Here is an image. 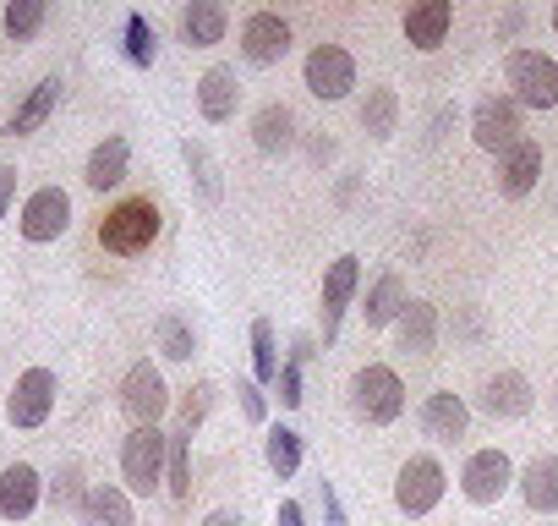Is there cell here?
<instances>
[{"mask_svg": "<svg viewBox=\"0 0 558 526\" xmlns=\"http://www.w3.org/2000/svg\"><path fill=\"white\" fill-rule=\"evenodd\" d=\"M433 346H438V308L433 302H405V313H400V351L427 357Z\"/></svg>", "mask_w": 558, "mask_h": 526, "instance_id": "obj_26", "label": "cell"}, {"mask_svg": "<svg viewBox=\"0 0 558 526\" xmlns=\"http://www.w3.org/2000/svg\"><path fill=\"white\" fill-rule=\"evenodd\" d=\"M405 280L400 275H378V286L367 291V330H384V324H400V313H405Z\"/></svg>", "mask_w": 558, "mask_h": 526, "instance_id": "obj_27", "label": "cell"}, {"mask_svg": "<svg viewBox=\"0 0 558 526\" xmlns=\"http://www.w3.org/2000/svg\"><path fill=\"white\" fill-rule=\"evenodd\" d=\"M165 406H170V395H165L159 368H154V362H132L126 379H121V411H126L137 428H154V422L165 417Z\"/></svg>", "mask_w": 558, "mask_h": 526, "instance_id": "obj_5", "label": "cell"}, {"mask_svg": "<svg viewBox=\"0 0 558 526\" xmlns=\"http://www.w3.org/2000/svg\"><path fill=\"white\" fill-rule=\"evenodd\" d=\"M536 176H542V143L520 138L509 154H498V192L504 198H525L536 187Z\"/></svg>", "mask_w": 558, "mask_h": 526, "instance_id": "obj_15", "label": "cell"}, {"mask_svg": "<svg viewBox=\"0 0 558 526\" xmlns=\"http://www.w3.org/2000/svg\"><path fill=\"white\" fill-rule=\"evenodd\" d=\"M504 77L514 88V105H531V110H553L558 105V61L553 56H542V50H509Z\"/></svg>", "mask_w": 558, "mask_h": 526, "instance_id": "obj_3", "label": "cell"}, {"mask_svg": "<svg viewBox=\"0 0 558 526\" xmlns=\"http://www.w3.org/2000/svg\"><path fill=\"white\" fill-rule=\"evenodd\" d=\"M553 34H558V7H553Z\"/></svg>", "mask_w": 558, "mask_h": 526, "instance_id": "obj_43", "label": "cell"}, {"mask_svg": "<svg viewBox=\"0 0 558 526\" xmlns=\"http://www.w3.org/2000/svg\"><path fill=\"white\" fill-rule=\"evenodd\" d=\"M45 28V0H12L7 7V34L12 39H34Z\"/></svg>", "mask_w": 558, "mask_h": 526, "instance_id": "obj_35", "label": "cell"}, {"mask_svg": "<svg viewBox=\"0 0 558 526\" xmlns=\"http://www.w3.org/2000/svg\"><path fill=\"white\" fill-rule=\"evenodd\" d=\"M279 401H286V406H302V401H307V395H302V362L279 368Z\"/></svg>", "mask_w": 558, "mask_h": 526, "instance_id": "obj_36", "label": "cell"}, {"mask_svg": "<svg viewBox=\"0 0 558 526\" xmlns=\"http://www.w3.org/2000/svg\"><path fill=\"white\" fill-rule=\"evenodd\" d=\"M34 504H39V471L28 461L0 471V515H7V521H28Z\"/></svg>", "mask_w": 558, "mask_h": 526, "instance_id": "obj_18", "label": "cell"}, {"mask_svg": "<svg viewBox=\"0 0 558 526\" xmlns=\"http://www.w3.org/2000/svg\"><path fill=\"white\" fill-rule=\"evenodd\" d=\"M50 493H56V504H83V488H77V466H66V471L56 477V488H50Z\"/></svg>", "mask_w": 558, "mask_h": 526, "instance_id": "obj_37", "label": "cell"}, {"mask_svg": "<svg viewBox=\"0 0 558 526\" xmlns=\"http://www.w3.org/2000/svg\"><path fill=\"white\" fill-rule=\"evenodd\" d=\"M83 521H88V526H137L132 499H126L116 482H99V488L83 493Z\"/></svg>", "mask_w": 558, "mask_h": 526, "instance_id": "obj_23", "label": "cell"}, {"mask_svg": "<svg viewBox=\"0 0 558 526\" xmlns=\"http://www.w3.org/2000/svg\"><path fill=\"white\" fill-rule=\"evenodd\" d=\"M208 406H214V384H192L186 401H181V417H175V433H170V439H192L197 422L208 417Z\"/></svg>", "mask_w": 558, "mask_h": 526, "instance_id": "obj_34", "label": "cell"}, {"mask_svg": "<svg viewBox=\"0 0 558 526\" xmlns=\"http://www.w3.org/2000/svg\"><path fill=\"white\" fill-rule=\"evenodd\" d=\"M235 395H241V411H246L252 422H263V395H257V384H235Z\"/></svg>", "mask_w": 558, "mask_h": 526, "instance_id": "obj_39", "label": "cell"}, {"mask_svg": "<svg viewBox=\"0 0 558 526\" xmlns=\"http://www.w3.org/2000/svg\"><path fill=\"white\" fill-rule=\"evenodd\" d=\"M61 88H66L61 77H45V83H39V88H34L23 105H17V116L7 121V138H28V132H39V127L56 116V105H61Z\"/></svg>", "mask_w": 558, "mask_h": 526, "instance_id": "obj_21", "label": "cell"}, {"mask_svg": "<svg viewBox=\"0 0 558 526\" xmlns=\"http://www.w3.org/2000/svg\"><path fill=\"white\" fill-rule=\"evenodd\" d=\"M12 198H17V170H12V165H0V219H7Z\"/></svg>", "mask_w": 558, "mask_h": 526, "instance_id": "obj_40", "label": "cell"}, {"mask_svg": "<svg viewBox=\"0 0 558 526\" xmlns=\"http://www.w3.org/2000/svg\"><path fill=\"white\" fill-rule=\"evenodd\" d=\"M165 455H170V439L159 428H132L126 444H121V477L132 493H154L159 477H165Z\"/></svg>", "mask_w": 558, "mask_h": 526, "instance_id": "obj_4", "label": "cell"}, {"mask_svg": "<svg viewBox=\"0 0 558 526\" xmlns=\"http://www.w3.org/2000/svg\"><path fill=\"white\" fill-rule=\"evenodd\" d=\"M66 225H72V198L61 187H39L23 203V236L28 241H56V236H66Z\"/></svg>", "mask_w": 558, "mask_h": 526, "instance_id": "obj_12", "label": "cell"}, {"mask_svg": "<svg viewBox=\"0 0 558 526\" xmlns=\"http://www.w3.org/2000/svg\"><path fill=\"white\" fill-rule=\"evenodd\" d=\"M154 236H159V208H154L148 198H121V203L99 219V247L116 252V258L148 252Z\"/></svg>", "mask_w": 558, "mask_h": 526, "instance_id": "obj_1", "label": "cell"}, {"mask_svg": "<svg viewBox=\"0 0 558 526\" xmlns=\"http://www.w3.org/2000/svg\"><path fill=\"white\" fill-rule=\"evenodd\" d=\"M203 526H241V515H235V510H214Z\"/></svg>", "mask_w": 558, "mask_h": 526, "instance_id": "obj_42", "label": "cell"}, {"mask_svg": "<svg viewBox=\"0 0 558 526\" xmlns=\"http://www.w3.org/2000/svg\"><path fill=\"white\" fill-rule=\"evenodd\" d=\"M531 401H536V395H531V379L514 373V368H509V373H493V379L482 384V411H487V417H525Z\"/></svg>", "mask_w": 558, "mask_h": 526, "instance_id": "obj_17", "label": "cell"}, {"mask_svg": "<svg viewBox=\"0 0 558 526\" xmlns=\"http://www.w3.org/2000/svg\"><path fill=\"white\" fill-rule=\"evenodd\" d=\"M471 138H476V148H487V154H509L525 132H520V105L514 99H482L476 105V116H471Z\"/></svg>", "mask_w": 558, "mask_h": 526, "instance_id": "obj_8", "label": "cell"}, {"mask_svg": "<svg viewBox=\"0 0 558 526\" xmlns=\"http://www.w3.org/2000/svg\"><path fill=\"white\" fill-rule=\"evenodd\" d=\"M225 28H230V17H225L219 0H192V7L181 12V39H186L192 50L219 45V39H225Z\"/></svg>", "mask_w": 558, "mask_h": 526, "instance_id": "obj_20", "label": "cell"}, {"mask_svg": "<svg viewBox=\"0 0 558 526\" xmlns=\"http://www.w3.org/2000/svg\"><path fill=\"white\" fill-rule=\"evenodd\" d=\"M252 373H257V384L279 379V351H274V324L268 319L252 324Z\"/></svg>", "mask_w": 558, "mask_h": 526, "instance_id": "obj_32", "label": "cell"}, {"mask_svg": "<svg viewBox=\"0 0 558 526\" xmlns=\"http://www.w3.org/2000/svg\"><path fill=\"white\" fill-rule=\"evenodd\" d=\"M181 154H186V165H192V176H197L203 203H219V198H225V187H219V165L208 159V148H203V143H186Z\"/></svg>", "mask_w": 558, "mask_h": 526, "instance_id": "obj_33", "label": "cell"}, {"mask_svg": "<svg viewBox=\"0 0 558 526\" xmlns=\"http://www.w3.org/2000/svg\"><path fill=\"white\" fill-rule=\"evenodd\" d=\"M154 56H159V34H154V23L148 17H126V61L132 67H154Z\"/></svg>", "mask_w": 558, "mask_h": 526, "instance_id": "obj_31", "label": "cell"}, {"mask_svg": "<svg viewBox=\"0 0 558 526\" xmlns=\"http://www.w3.org/2000/svg\"><path fill=\"white\" fill-rule=\"evenodd\" d=\"M438 499H444V466L433 455H411L395 477V504L405 515H427V510H438Z\"/></svg>", "mask_w": 558, "mask_h": 526, "instance_id": "obj_6", "label": "cell"}, {"mask_svg": "<svg viewBox=\"0 0 558 526\" xmlns=\"http://www.w3.org/2000/svg\"><path fill=\"white\" fill-rule=\"evenodd\" d=\"M449 28H454V7H449V0H422V7L405 12V39H411V50H438V45L449 39Z\"/></svg>", "mask_w": 558, "mask_h": 526, "instance_id": "obj_16", "label": "cell"}, {"mask_svg": "<svg viewBox=\"0 0 558 526\" xmlns=\"http://www.w3.org/2000/svg\"><path fill=\"white\" fill-rule=\"evenodd\" d=\"M159 351H165L170 362H186V357L197 351V335H192V324H186L181 313H165V319H159Z\"/></svg>", "mask_w": 558, "mask_h": 526, "instance_id": "obj_30", "label": "cell"}, {"mask_svg": "<svg viewBox=\"0 0 558 526\" xmlns=\"http://www.w3.org/2000/svg\"><path fill=\"white\" fill-rule=\"evenodd\" d=\"M235 105H241L235 67H208V72H203V83H197V110H203V121L225 127V121L235 116Z\"/></svg>", "mask_w": 558, "mask_h": 526, "instance_id": "obj_14", "label": "cell"}, {"mask_svg": "<svg viewBox=\"0 0 558 526\" xmlns=\"http://www.w3.org/2000/svg\"><path fill=\"white\" fill-rule=\"evenodd\" d=\"M465 422H471V406H465L454 390L427 395V406H422V428H427L433 439H460V433H465Z\"/></svg>", "mask_w": 558, "mask_h": 526, "instance_id": "obj_22", "label": "cell"}, {"mask_svg": "<svg viewBox=\"0 0 558 526\" xmlns=\"http://www.w3.org/2000/svg\"><path fill=\"white\" fill-rule=\"evenodd\" d=\"M307 88L318 94V99H345L351 88H356V61H351V50H340V45H318L313 56H307Z\"/></svg>", "mask_w": 558, "mask_h": 526, "instance_id": "obj_11", "label": "cell"}, {"mask_svg": "<svg viewBox=\"0 0 558 526\" xmlns=\"http://www.w3.org/2000/svg\"><path fill=\"white\" fill-rule=\"evenodd\" d=\"M395 121H400V99H395V88H367L362 127H367L373 138H395Z\"/></svg>", "mask_w": 558, "mask_h": 526, "instance_id": "obj_29", "label": "cell"}, {"mask_svg": "<svg viewBox=\"0 0 558 526\" xmlns=\"http://www.w3.org/2000/svg\"><path fill=\"white\" fill-rule=\"evenodd\" d=\"M318 499H324V521H329V526H345V510H340V499H335V482H318Z\"/></svg>", "mask_w": 558, "mask_h": 526, "instance_id": "obj_38", "label": "cell"}, {"mask_svg": "<svg viewBox=\"0 0 558 526\" xmlns=\"http://www.w3.org/2000/svg\"><path fill=\"white\" fill-rule=\"evenodd\" d=\"M351 406H356V417H367L373 428L395 422V417L405 411V384H400V373L384 368V362H367V368L351 379Z\"/></svg>", "mask_w": 558, "mask_h": 526, "instance_id": "obj_2", "label": "cell"}, {"mask_svg": "<svg viewBox=\"0 0 558 526\" xmlns=\"http://www.w3.org/2000/svg\"><path fill=\"white\" fill-rule=\"evenodd\" d=\"M291 50V23L279 17V12H252L241 23V56L252 67H274V61H286Z\"/></svg>", "mask_w": 558, "mask_h": 526, "instance_id": "obj_10", "label": "cell"}, {"mask_svg": "<svg viewBox=\"0 0 558 526\" xmlns=\"http://www.w3.org/2000/svg\"><path fill=\"white\" fill-rule=\"evenodd\" d=\"M279 526H307V521H302V504H296V499H286V504H279Z\"/></svg>", "mask_w": 558, "mask_h": 526, "instance_id": "obj_41", "label": "cell"}, {"mask_svg": "<svg viewBox=\"0 0 558 526\" xmlns=\"http://www.w3.org/2000/svg\"><path fill=\"white\" fill-rule=\"evenodd\" d=\"M252 143H257L263 154H286V148L296 143V116H291L286 105H263V110L252 116Z\"/></svg>", "mask_w": 558, "mask_h": 526, "instance_id": "obj_24", "label": "cell"}, {"mask_svg": "<svg viewBox=\"0 0 558 526\" xmlns=\"http://www.w3.org/2000/svg\"><path fill=\"white\" fill-rule=\"evenodd\" d=\"M356 286H362V263H356L351 252H345V258H335V263H329V275H324V340H335V335H340V319H345V308H351Z\"/></svg>", "mask_w": 558, "mask_h": 526, "instance_id": "obj_13", "label": "cell"}, {"mask_svg": "<svg viewBox=\"0 0 558 526\" xmlns=\"http://www.w3.org/2000/svg\"><path fill=\"white\" fill-rule=\"evenodd\" d=\"M263 455H268V471L274 477H296L302 471V433L296 428H268Z\"/></svg>", "mask_w": 558, "mask_h": 526, "instance_id": "obj_28", "label": "cell"}, {"mask_svg": "<svg viewBox=\"0 0 558 526\" xmlns=\"http://www.w3.org/2000/svg\"><path fill=\"white\" fill-rule=\"evenodd\" d=\"M126 159H132V148H126V138H105L94 154H88V187L94 192H110V187H121V176H126Z\"/></svg>", "mask_w": 558, "mask_h": 526, "instance_id": "obj_25", "label": "cell"}, {"mask_svg": "<svg viewBox=\"0 0 558 526\" xmlns=\"http://www.w3.org/2000/svg\"><path fill=\"white\" fill-rule=\"evenodd\" d=\"M509 482H514V466H509L504 450H476L460 471V488H465L471 504H498L509 493Z\"/></svg>", "mask_w": 558, "mask_h": 526, "instance_id": "obj_9", "label": "cell"}, {"mask_svg": "<svg viewBox=\"0 0 558 526\" xmlns=\"http://www.w3.org/2000/svg\"><path fill=\"white\" fill-rule=\"evenodd\" d=\"M50 411H56V373L50 368H28L17 379V390L7 395V417H12V428H45Z\"/></svg>", "mask_w": 558, "mask_h": 526, "instance_id": "obj_7", "label": "cell"}, {"mask_svg": "<svg viewBox=\"0 0 558 526\" xmlns=\"http://www.w3.org/2000/svg\"><path fill=\"white\" fill-rule=\"evenodd\" d=\"M520 499H525L536 515H558V455H536V461L520 471Z\"/></svg>", "mask_w": 558, "mask_h": 526, "instance_id": "obj_19", "label": "cell"}]
</instances>
